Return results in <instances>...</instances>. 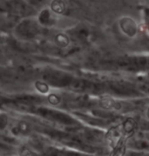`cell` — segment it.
<instances>
[{"mask_svg": "<svg viewBox=\"0 0 149 156\" xmlns=\"http://www.w3.org/2000/svg\"><path fill=\"white\" fill-rule=\"evenodd\" d=\"M119 28L126 36L129 38H134L138 32V26L136 22L131 17H122L119 20Z\"/></svg>", "mask_w": 149, "mask_h": 156, "instance_id": "cell-1", "label": "cell"}, {"mask_svg": "<svg viewBox=\"0 0 149 156\" xmlns=\"http://www.w3.org/2000/svg\"><path fill=\"white\" fill-rule=\"evenodd\" d=\"M106 137H107V142H108L109 145L112 146V149L115 148L121 141L126 139L124 137V134H122V129L121 125L110 129L108 133H107Z\"/></svg>", "mask_w": 149, "mask_h": 156, "instance_id": "cell-2", "label": "cell"}, {"mask_svg": "<svg viewBox=\"0 0 149 156\" xmlns=\"http://www.w3.org/2000/svg\"><path fill=\"white\" fill-rule=\"evenodd\" d=\"M122 126V134H124V137L126 139H128L131 135H133V133L135 132V129L137 128V122L134 119H125L122 123H121Z\"/></svg>", "mask_w": 149, "mask_h": 156, "instance_id": "cell-3", "label": "cell"}, {"mask_svg": "<svg viewBox=\"0 0 149 156\" xmlns=\"http://www.w3.org/2000/svg\"><path fill=\"white\" fill-rule=\"evenodd\" d=\"M50 8L54 13L63 14L66 11V4L63 0H52Z\"/></svg>", "mask_w": 149, "mask_h": 156, "instance_id": "cell-4", "label": "cell"}, {"mask_svg": "<svg viewBox=\"0 0 149 156\" xmlns=\"http://www.w3.org/2000/svg\"><path fill=\"white\" fill-rule=\"evenodd\" d=\"M54 42L55 45L59 47V48H66L71 43V39L66 34L59 33L54 37Z\"/></svg>", "mask_w": 149, "mask_h": 156, "instance_id": "cell-5", "label": "cell"}, {"mask_svg": "<svg viewBox=\"0 0 149 156\" xmlns=\"http://www.w3.org/2000/svg\"><path fill=\"white\" fill-rule=\"evenodd\" d=\"M34 88H35V90H36L38 93L42 94V95H45V96H47L48 94L51 92V91H50V86H49V85L46 83V82L41 81V80L35 81Z\"/></svg>", "mask_w": 149, "mask_h": 156, "instance_id": "cell-6", "label": "cell"}, {"mask_svg": "<svg viewBox=\"0 0 149 156\" xmlns=\"http://www.w3.org/2000/svg\"><path fill=\"white\" fill-rule=\"evenodd\" d=\"M116 105H118L115 99L110 98V97H103V98H101L100 101H99V106L102 107L105 110L115 109Z\"/></svg>", "mask_w": 149, "mask_h": 156, "instance_id": "cell-7", "label": "cell"}, {"mask_svg": "<svg viewBox=\"0 0 149 156\" xmlns=\"http://www.w3.org/2000/svg\"><path fill=\"white\" fill-rule=\"evenodd\" d=\"M126 151H127V139H124L112 149V156H125Z\"/></svg>", "mask_w": 149, "mask_h": 156, "instance_id": "cell-8", "label": "cell"}, {"mask_svg": "<svg viewBox=\"0 0 149 156\" xmlns=\"http://www.w3.org/2000/svg\"><path fill=\"white\" fill-rule=\"evenodd\" d=\"M46 99H47V102L51 106H59L62 102V97H61L59 94L55 93V92H50L46 96Z\"/></svg>", "mask_w": 149, "mask_h": 156, "instance_id": "cell-9", "label": "cell"}, {"mask_svg": "<svg viewBox=\"0 0 149 156\" xmlns=\"http://www.w3.org/2000/svg\"><path fill=\"white\" fill-rule=\"evenodd\" d=\"M50 10L49 9H44L41 11L40 16H39V22L42 23V25H48L50 23Z\"/></svg>", "mask_w": 149, "mask_h": 156, "instance_id": "cell-10", "label": "cell"}, {"mask_svg": "<svg viewBox=\"0 0 149 156\" xmlns=\"http://www.w3.org/2000/svg\"><path fill=\"white\" fill-rule=\"evenodd\" d=\"M17 129L23 134H28L29 132L31 131V126L30 125L25 122V120H20V122H17Z\"/></svg>", "mask_w": 149, "mask_h": 156, "instance_id": "cell-11", "label": "cell"}, {"mask_svg": "<svg viewBox=\"0 0 149 156\" xmlns=\"http://www.w3.org/2000/svg\"><path fill=\"white\" fill-rule=\"evenodd\" d=\"M19 156H37V154L35 153L31 148H29L28 146H23L20 147L19 150Z\"/></svg>", "mask_w": 149, "mask_h": 156, "instance_id": "cell-12", "label": "cell"}, {"mask_svg": "<svg viewBox=\"0 0 149 156\" xmlns=\"http://www.w3.org/2000/svg\"><path fill=\"white\" fill-rule=\"evenodd\" d=\"M8 123H9V122H8L7 114L5 113L0 114V131H4L8 126Z\"/></svg>", "mask_w": 149, "mask_h": 156, "instance_id": "cell-13", "label": "cell"}, {"mask_svg": "<svg viewBox=\"0 0 149 156\" xmlns=\"http://www.w3.org/2000/svg\"><path fill=\"white\" fill-rule=\"evenodd\" d=\"M145 116H146V119H147L149 120V105L147 107H146V109H145Z\"/></svg>", "mask_w": 149, "mask_h": 156, "instance_id": "cell-14", "label": "cell"}, {"mask_svg": "<svg viewBox=\"0 0 149 156\" xmlns=\"http://www.w3.org/2000/svg\"><path fill=\"white\" fill-rule=\"evenodd\" d=\"M11 156H19V155H11Z\"/></svg>", "mask_w": 149, "mask_h": 156, "instance_id": "cell-15", "label": "cell"}]
</instances>
